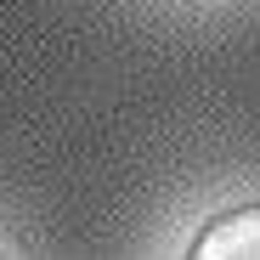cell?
I'll return each instance as SVG.
<instances>
[{
    "label": "cell",
    "mask_w": 260,
    "mask_h": 260,
    "mask_svg": "<svg viewBox=\"0 0 260 260\" xmlns=\"http://www.w3.org/2000/svg\"><path fill=\"white\" fill-rule=\"evenodd\" d=\"M192 254H198V260H260V204L209 221V226L198 232Z\"/></svg>",
    "instance_id": "obj_1"
}]
</instances>
